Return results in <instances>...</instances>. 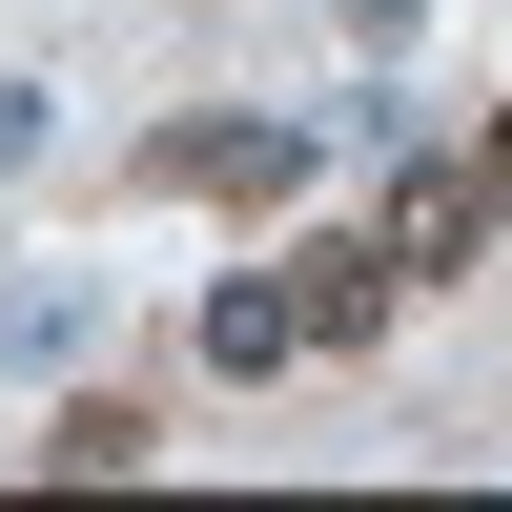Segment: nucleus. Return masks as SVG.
I'll return each mask as SVG.
<instances>
[{
  "instance_id": "1",
  "label": "nucleus",
  "mask_w": 512,
  "mask_h": 512,
  "mask_svg": "<svg viewBox=\"0 0 512 512\" xmlns=\"http://www.w3.org/2000/svg\"><path fill=\"white\" fill-rule=\"evenodd\" d=\"M308 164H328V123H267V103H226V123H164L123 185H144V205H287Z\"/></svg>"
},
{
  "instance_id": "2",
  "label": "nucleus",
  "mask_w": 512,
  "mask_h": 512,
  "mask_svg": "<svg viewBox=\"0 0 512 512\" xmlns=\"http://www.w3.org/2000/svg\"><path fill=\"white\" fill-rule=\"evenodd\" d=\"M390 287H410V246L390 226H328V246H287V308H308V349H390Z\"/></svg>"
},
{
  "instance_id": "3",
  "label": "nucleus",
  "mask_w": 512,
  "mask_h": 512,
  "mask_svg": "<svg viewBox=\"0 0 512 512\" xmlns=\"http://www.w3.org/2000/svg\"><path fill=\"white\" fill-rule=\"evenodd\" d=\"M144 451H164V410H144V390H62V410H41V472H62V492L144 472Z\"/></svg>"
},
{
  "instance_id": "4",
  "label": "nucleus",
  "mask_w": 512,
  "mask_h": 512,
  "mask_svg": "<svg viewBox=\"0 0 512 512\" xmlns=\"http://www.w3.org/2000/svg\"><path fill=\"white\" fill-rule=\"evenodd\" d=\"M205 369H246V390H267V369H308V308H287L267 267H246V287H205Z\"/></svg>"
},
{
  "instance_id": "5",
  "label": "nucleus",
  "mask_w": 512,
  "mask_h": 512,
  "mask_svg": "<svg viewBox=\"0 0 512 512\" xmlns=\"http://www.w3.org/2000/svg\"><path fill=\"white\" fill-rule=\"evenodd\" d=\"M390 246H410V267H472V246H492V185L410 164V185H390Z\"/></svg>"
},
{
  "instance_id": "6",
  "label": "nucleus",
  "mask_w": 512,
  "mask_h": 512,
  "mask_svg": "<svg viewBox=\"0 0 512 512\" xmlns=\"http://www.w3.org/2000/svg\"><path fill=\"white\" fill-rule=\"evenodd\" d=\"M82 328H103V287H82V267H62V287H0V369H62Z\"/></svg>"
},
{
  "instance_id": "7",
  "label": "nucleus",
  "mask_w": 512,
  "mask_h": 512,
  "mask_svg": "<svg viewBox=\"0 0 512 512\" xmlns=\"http://www.w3.org/2000/svg\"><path fill=\"white\" fill-rule=\"evenodd\" d=\"M21 164H41V82H0V185H21Z\"/></svg>"
},
{
  "instance_id": "8",
  "label": "nucleus",
  "mask_w": 512,
  "mask_h": 512,
  "mask_svg": "<svg viewBox=\"0 0 512 512\" xmlns=\"http://www.w3.org/2000/svg\"><path fill=\"white\" fill-rule=\"evenodd\" d=\"M472 185H492V226H512V123H492V164H472Z\"/></svg>"
}]
</instances>
